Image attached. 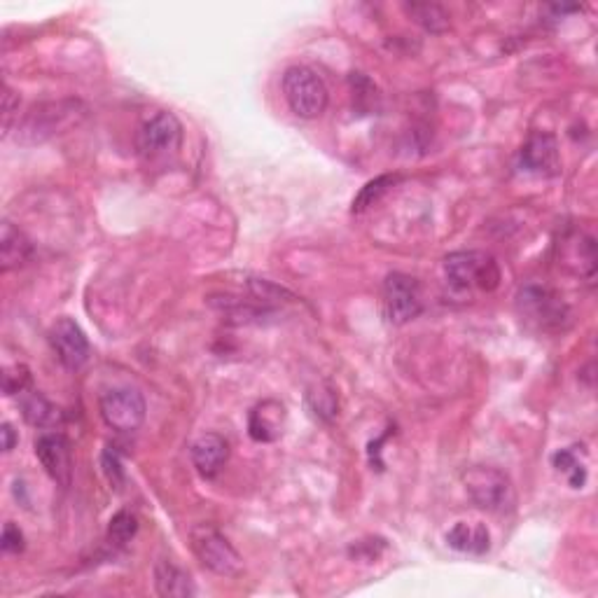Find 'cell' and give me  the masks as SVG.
Masks as SVG:
<instances>
[{"label":"cell","mask_w":598,"mask_h":598,"mask_svg":"<svg viewBox=\"0 0 598 598\" xmlns=\"http://www.w3.org/2000/svg\"><path fill=\"white\" fill-rule=\"evenodd\" d=\"M405 12L428 33H444L449 29V15L435 3H407Z\"/></svg>","instance_id":"cell-19"},{"label":"cell","mask_w":598,"mask_h":598,"mask_svg":"<svg viewBox=\"0 0 598 598\" xmlns=\"http://www.w3.org/2000/svg\"><path fill=\"white\" fill-rule=\"evenodd\" d=\"M3 552L19 554L24 552V533L15 524H5L3 528V542H0Z\"/></svg>","instance_id":"cell-25"},{"label":"cell","mask_w":598,"mask_h":598,"mask_svg":"<svg viewBox=\"0 0 598 598\" xmlns=\"http://www.w3.org/2000/svg\"><path fill=\"white\" fill-rule=\"evenodd\" d=\"M447 545L456 552L463 554H486L491 545V535L484 524H468V521H458V524L447 533Z\"/></svg>","instance_id":"cell-17"},{"label":"cell","mask_w":598,"mask_h":598,"mask_svg":"<svg viewBox=\"0 0 598 598\" xmlns=\"http://www.w3.org/2000/svg\"><path fill=\"white\" fill-rule=\"evenodd\" d=\"M155 587L164 598H190L197 594L192 577L169 559H162L155 566Z\"/></svg>","instance_id":"cell-15"},{"label":"cell","mask_w":598,"mask_h":598,"mask_svg":"<svg viewBox=\"0 0 598 598\" xmlns=\"http://www.w3.org/2000/svg\"><path fill=\"white\" fill-rule=\"evenodd\" d=\"M50 344L57 353L59 363L68 370H80L89 360V339L82 328L71 318H59L50 330Z\"/></svg>","instance_id":"cell-10"},{"label":"cell","mask_w":598,"mask_h":598,"mask_svg":"<svg viewBox=\"0 0 598 598\" xmlns=\"http://www.w3.org/2000/svg\"><path fill=\"white\" fill-rule=\"evenodd\" d=\"M36 456L43 463L47 475L59 486H71L73 479V451L71 442L61 433H45L36 442Z\"/></svg>","instance_id":"cell-11"},{"label":"cell","mask_w":598,"mask_h":598,"mask_svg":"<svg viewBox=\"0 0 598 598\" xmlns=\"http://www.w3.org/2000/svg\"><path fill=\"white\" fill-rule=\"evenodd\" d=\"M31 386V372L26 370L24 365H12V367H5L3 372V391L5 395H24L29 391Z\"/></svg>","instance_id":"cell-24"},{"label":"cell","mask_w":598,"mask_h":598,"mask_svg":"<svg viewBox=\"0 0 598 598\" xmlns=\"http://www.w3.org/2000/svg\"><path fill=\"white\" fill-rule=\"evenodd\" d=\"M463 484L479 510L505 512L514 500L510 479H507L505 472L489 468V465H475V468L465 470Z\"/></svg>","instance_id":"cell-6"},{"label":"cell","mask_w":598,"mask_h":598,"mask_svg":"<svg viewBox=\"0 0 598 598\" xmlns=\"http://www.w3.org/2000/svg\"><path fill=\"white\" fill-rule=\"evenodd\" d=\"M227 458H229V444L225 437L206 433L192 444V463L201 477L213 479L222 468H225Z\"/></svg>","instance_id":"cell-13"},{"label":"cell","mask_w":598,"mask_h":598,"mask_svg":"<svg viewBox=\"0 0 598 598\" xmlns=\"http://www.w3.org/2000/svg\"><path fill=\"white\" fill-rule=\"evenodd\" d=\"M423 309V297L419 281L400 271L386 276L384 283V316L388 323L405 325L414 321Z\"/></svg>","instance_id":"cell-8"},{"label":"cell","mask_w":598,"mask_h":598,"mask_svg":"<svg viewBox=\"0 0 598 598\" xmlns=\"http://www.w3.org/2000/svg\"><path fill=\"white\" fill-rule=\"evenodd\" d=\"M190 540L197 559L204 563L208 570H213L215 575H222V577L241 575L243 559L232 547V542H229L218 528L208 524L194 526L190 533Z\"/></svg>","instance_id":"cell-5"},{"label":"cell","mask_w":598,"mask_h":598,"mask_svg":"<svg viewBox=\"0 0 598 598\" xmlns=\"http://www.w3.org/2000/svg\"><path fill=\"white\" fill-rule=\"evenodd\" d=\"M307 402H309L311 414H314L316 419L328 421L337 414V398H335V391H332V388L318 386L316 391H309Z\"/></svg>","instance_id":"cell-23"},{"label":"cell","mask_w":598,"mask_h":598,"mask_svg":"<svg viewBox=\"0 0 598 598\" xmlns=\"http://www.w3.org/2000/svg\"><path fill=\"white\" fill-rule=\"evenodd\" d=\"M103 472H106L110 484H115V486L122 484L124 470H122V461H120V456H117V451L106 449V454H103Z\"/></svg>","instance_id":"cell-26"},{"label":"cell","mask_w":598,"mask_h":598,"mask_svg":"<svg viewBox=\"0 0 598 598\" xmlns=\"http://www.w3.org/2000/svg\"><path fill=\"white\" fill-rule=\"evenodd\" d=\"M85 117V106L80 101H54L33 106L26 113L22 124H17V141L22 143H43L47 138L61 134V131L78 124Z\"/></svg>","instance_id":"cell-1"},{"label":"cell","mask_w":598,"mask_h":598,"mask_svg":"<svg viewBox=\"0 0 598 598\" xmlns=\"http://www.w3.org/2000/svg\"><path fill=\"white\" fill-rule=\"evenodd\" d=\"M17 110H19V96L12 92L10 87H3V129H5V134L10 131L12 115H15Z\"/></svg>","instance_id":"cell-27"},{"label":"cell","mask_w":598,"mask_h":598,"mask_svg":"<svg viewBox=\"0 0 598 598\" xmlns=\"http://www.w3.org/2000/svg\"><path fill=\"white\" fill-rule=\"evenodd\" d=\"M283 96L292 113L302 120H316L328 108V87L309 66H290L283 73Z\"/></svg>","instance_id":"cell-2"},{"label":"cell","mask_w":598,"mask_h":598,"mask_svg":"<svg viewBox=\"0 0 598 598\" xmlns=\"http://www.w3.org/2000/svg\"><path fill=\"white\" fill-rule=\"evenodd\" d=\"M444 274L458 290L491 292L500 285V267L489 253L482 250H461L444 257Z\"/></svg>","instance_id":"cell-3"},{"label":"cell","mask_w":598,"mask_h":598,"mask_svg":"<svg viewBox=\"0 0 598 598\" xmlns=\"http://www.w3.org/2000/svg\"><path fill=\"white\" fill-rule=\"evenodd\" d=\"M31 253L33 246L24 232H19L12 222H3V227H0V262H3V271L22 267V264L31 260Z\"/></svg>","instance_id":"cell-16"},{"label":"cell","mask_w":598,"mask_h":598,"mask_svg":"<svg viewBox=\"0 0 598 598\" xmlns=\"http://www.w3.org/2000/svg\"><path fill=\"white\" fill-rule=\"evenodd\" d=\"M99 409L106 426L117 430V433H134V430L143 426L145 414H148L145 398L131 386L110 388V391L103 393Z\"/></svg>","instance_id":"cell-7"},{"label":"cell","mask_w":598,"mask_h":598,"mask_svg":"<svg viewBox=\"0 0 598 598\" xmlns=\"http://www.w3.org/2000/svg\"><path fill=\"white\" fill-rule=\"evenodd\" d=\"M0 433H3V451L15 449V444H17L15 428H12L10 423H3V430H0Z\"/></svg>","instance_id":"cell-28"},{"label":"cell","mask_w":598,"mask_h":598,"mask_svg":"<svg viewBox=\"0 0 598 598\" xmlns=\"http://www.w3.org/2000/svg\"><path fill=\"white\" fill-rule=\"evenodd\" d=\"M183 145V124L173 113L152 115L136 134V150L145 162H159L171 155H178Z\"/></svg>","instance_id":"cell-4"},{"label":"cell","mask_w":598,"mask_h":598,"mask_svg":"<svg viewBox=\"0 0 598 598\" xmlns=\"http://www.w3.org/2000/svg\"><path fill=\"white\" fill-rule=\"evenodd\" d=\"M22 414L33 428H54L61 423L59 409L36 391L22 395Z\"/></svg>","instance_id":"cell-18"},{"label":"cell","mask_w":598,"mask_h":598,"mask_svg":"<svg viewBox=\"0 0 598 598\" xmlns=\"http://www.w3.org/2000/svg\"><path fill=\"white\" fill-rule=\"evenodd\" d=\"M398 183V176H379L367 183L356 199H353V213H363L367 208L377 204L391 187Z\"/></svg>","instance_id":"cell-21"},{"label":"cell","mask_w":598,"mask_h":598,"mask_svg":"<svg viewBox=\"0 0 598 598\" xmlns=\"http://www.w3.org/2000/svg\"><path fill=\"white\" fill-rule=\"evenodd\" d=\"M519 311L526 321H533L540 330H563L568 309L559 297L545 288H526L519 292Z\"/></svg>","instance_id":"cell-9"},{"label":"cell","mask_w":598,"mask_h":598,"mask_svg":"<svg viewBox=\"0 0 598 598\" xmlns=\"http://www.w3.org/2000/svg\"><path fill=\"white\" fill-rule=\"evenodd\" d=\"M138 533V519L136 514H131L129 510H120L110 519L108 524V540L113 542L115 547H124L134 540V535Z\"/></svg>","instance_id":"cell-22"},{"label":"cell","mask_w":598,"mask_h":598,"mask_svg":"<svg viewBox=\"0 0 598 598\" xmlns=\"http://www.w3.org/2000/svg\"><path fill=\"white\" fill-rule=\"evenodd\" d=\"M552 463L556 470L563 472V475H568V482L573 489H580V486H584V482H587V470H584V465L580 463L577 447L556 451L552 456Z\"/></svg>","instance_id":"cell-20"},{"label":"cell","mask_w":598,"mask_h":598,"mask_svg":"<svg viewBox=\"0 0 598 598\" xmlns=\"http://www.w3.org/2000/svg\"><path fill=\"white\" fill-rule=\"evenodd\" d=\"M285 428V407L276 400H264L250 412L248 433L255 442H276Z\"/></svg>","instance_id":"cell-14"},{"label":"cell","mask_w":598,"mask_h":598,"mask_svg":"<svg viewBox=\"0 0 598 598\" xmlns=\"http://www.w3.org/2000/svg\"><path fill=\"white\" fill-rule=\"evenodd\" d=\"M521 169L535 176H556L559 173V145L552 134H533L519 152Z\"/></svg>","instance_id":"cell-12"}]
</instances>
